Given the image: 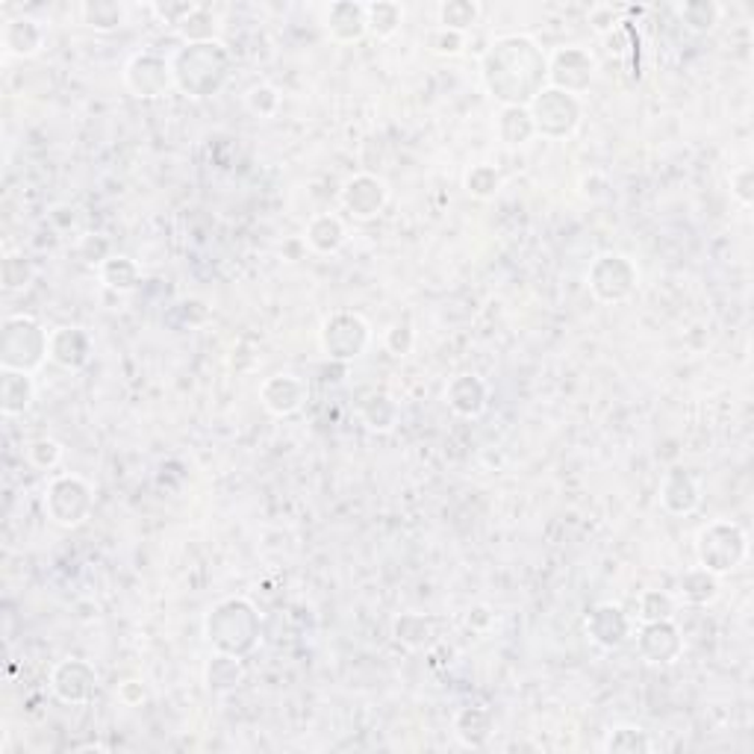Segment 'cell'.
<instances>
[{"label":"cell","mask_w":754,"mask_h":754,"mask_svg":"<svg viewBox=\"0 0 754 754\" xmlns=\"http://www.w3.org/2000/svg\"><path fill=\"white\" fill-rule=\"evenodd\" d=\"M480 83L501 106H530L549 86V56L528 33H504L480 56Z\"/></svg>","instance_id":"1"},{"label":"cell","mask_w":754,"mask_h":754,"mask_svg":"<svg viewBox=\"0 0 754 754\" xmlns=\"http://www.w3.org/2000/svg\"><path fill=\"white\" fill-rule=\"evenodd\" d=\"M204 637L213 652L234 654L246 661L248 654L256 652L263 637L260 611L246 595H227L204 613Z\"/></svg>","instance_id":"2"},{"label":"cell","mask_w":754,"mask_h":754,"mask_svg":"<svg viewBox=\"0 0 754 754\" xmlns=\"http://www.w3.org/2000/svg\"><path fill=\"white\" fill-rule=\"evenodd\" d=\"M174 89L189 98H213L230 77V53L222 41L184 45L172 56Z\"/></svg>","instance_id":"3"},{"label":"cell","mask_w":754,"mask_h":754,"mask_svg":"<svg viewBox=\"0 0 754 754\" xmlns=\"http://www.w3.org/2000/svg\"><path fill=\"white\" fill-rule=\"evenodd\" d=\"M51 348V330H45L36 316L27 313H15V316L3 318V330H0V368H12V372H27L36 375Z\"/></svg>","instance_id":"4"},{"label":"cell","mask_w":754,"mask_h":754,"mask_svg":"<svg viewBox=\"0 0 754 754\" xmlns=\"http://www.w3.org/2000/svg\"><path fill=\"white\" fill-rule=\"evenodd\" d=\"M749 557V533L737 521L714 519L695 533V561L716 578L731 575Z\"/></svg>","instance_id":"5"},{"label":"cell","mask_w":754,"mask_h":754,"mask_svg":"<svg viewBox=\"0 0 754 754\" xmlns=\"http://www.w3.org/2000/svg\"><path fill=\"white\" fill-rule=\"evenodd\" d=\"M530 118H533V130L537 139H549V142H563L571 139L581 130L583 122V101L578 95L561 92L554 86H545L528 106Z\"/></svg>","instance_id":"6"},{"label":"cell","mask_w":754,"mask_h":754,"mask_svg":"<svg viewBox=\"0 0 754 754\" xmlns=\"http://www.w3.org/2000/svg\"><path fill=\"white\" fill-rule=\"evenodd\" d=\"M45 516L60 528H80L83 521L95 513V490L80 475H56L48 480L41 495Z\"/></svg>","instance_id":"7"},{"label":"cell","mask_w":754,"mask_h":754,"mask_svg":"<svg viewBox=\"0 0 754 754\" xmlns=\"http://www.w3.org/2000/svg\"><path fill=\"white\" fill-rule=\"evenodd\" d=\"M637 286H640V268L631 256L616 251L599 254L587 268V289L599 304H625L637 292Z\"/></svg>","instance_id":"8"},{"label":"cell","mask_w":754,"mask_h":754,"mask_svg":"<svg viewBox=\"0 0 754 754\" xmlns=\"http://www.w3.org/2000/svg\"><path fill=\"white\" fill-rule=\"evenodd\" d=\"M372 345V327L354 310H337L322 322L318 330V348L334 363H351L363 357Z\"/></svg>","instance_id":"9"},{"label":"cell","mask_w":754,"mask_h":754,"mask_svg":"<svg viewBox=\"0 0 754 754\" xmlns=\"http://www.w3.org/2000/svg\"><path fill=\"white\" fill-rule=\"evenodd\" d=\"M595 72H599V60L583 45H561L549 56V86L561 92L581 98L595 80Z\"/></svg>","instance_id":"10"},{"label":"cell","mask_w":754,"mask_h":754,"mask_svg":"<svg viewBox=\"0 0 754 754\" xmlns=\"http://www.w3.org/2000/svg\"><path fill=\"white\" fill-rule=\"evenodd\" d=\"M124 89L139 98V101H156V98H165V95L174 89V74H172V60H165L160 53L142 51L133 53L127 65H124L122 74Z\"/></svg>","instance_id":"11"},{"label":"cell","mask_w":754,"mask_h":754,"mask_svg":"<svg viewBox=\"0 0 754 754\" xmlns=\"http://www.w3.org/2000/svg\"><path fill=\"white\" fill-rule=\"evenodd\" d=\"M389 204V184L375 172H357L339 189V206L354 222H375Z\"/></svg>","instance_id":"12"},{"label":"cell","mask_w":754,"mask_h":754,"mask_svg":"<svg viewBox=\"0 0 754 754\" xmlns=\"http://www.w3.org/2000/svg\"><path fill=\"white\" fill-rule=\"evenodd\" d=\"M51 693L72 707L89 704L98 693V669L83 657H65L51 669Z\"/></svg>","instance_id":"13"},{"label":"cell","mask_w":754,"mask_h":754,"mask_svg":"<svg viewBox=\"0 0 754 754\" xmlns=\"http://www.w3.org/2000/svg\"><path fill=\"white\" fill-rule=\"evenodd\" d=\"M633 616L625 611L623 604L602 602L595 604L587 616H583V631L604 652H616L623 649L625 642L631 640L633 633Z\"/></svg>","instance_id":"14"},{"label":"cell","mask_w":754,"mask_h":754,"mask_svg":"<svg viewBox=\"0 0 754 754\" xmlns=\"http://www.w3.org/2000/svg\"><path fill=\"white\" fill-rule=\"evenodd\" d=\"M637 652L645 663L654 666H669L683 657V633L675 619H663V623L640 625L637 631Z\"/></svg>","instance_id":"15"},{"label":"cell","mask_w":754,"mask_h":754,"mask_svg":"<svg viewBox=\"0 0 754 754\" xmlns=\"http://www.w3.org/2000/svg\"><path fill=\"white\" fill-rule=\"evenodd\" d=\"M306 398H310L306 384L298 375H289V372L265 377L263 384H260V404L277 418H289L301 413Z\"/></svg>","instance_id":"16"},{"label":"cell","mask_w":754,"mask_h":754,"mask_svg":"<svg viewBox=\"0 0 754 754\" xmlns=\"http://www.w3.org/2000/svg\"><path fill=\"white\" fill-rule=\"evenodd\" d=\"M48 354H51L53 366H60L62 372H83L92 363L95 342L89 337V330H83L77 325L53 327Z\"/></svg>","instance_id":"17"},{"label":"cell","mask_w":754,"mask_h":754,"mask_svg":"<svg viewBox=\"0 0 754 754\" xmlns=\"http://www.w3.org/2000/svg\"><path fill=\"white\" fill-rule=\"evenodd\" d=\"M661 507L669 516H693L702 507V483L693 472L673 466L661 478Z\"/></svg>","instance_id":"18"},{"label":"cell","mask_w":754,"mask_h":754,"mask_svg":"<svg viewBox=\"0 0 754 754\" xmlns=\"http://www.w3.org/2000/svg\"><path fill=\"white\" fill-rule=\"evenodd\" d=\"M45 41H48V30L39 18H30V15H18V18H10L0 30V48L12 60H33L45 51Z\"/></svg>","instance_id":"19"},{"label":"cell","mask_w":754,"mask_h":754,"mask_svg":"<svg viewBox=\"0 0 754 754\" xmlns=\"http://www.w3.org/2000/svg\"><path fill=\"white\" fill-rule=\"evenodd\" d=\"M445 404L454 416L480 418L490 407V387L478 375L451 377L449 387H445Z\"/></svg>","instance_id":"20"},{"label":"cell","mask_w":754,"mask_h":754,"mask_svg":"<svg viewBox=\"0 0 754 754\" xmlns=\"http://www.w3.org/2000/svg\"><path fill=\"white\" fill-rule=\"evenodd\" d=\"M325 33L337 45H354V41L366 39V3H357V0H337V3H330L325 10Z\"/></svg>","instance_id":"21"},{"label":"cell","mask_w":754,"mask_h":754,"mask_svg":"<svg viewBox=\"0 0 754 754\" xmlns=\"http://www.w3.org/2000/svg\"><path fill=\"white\" fill-rule=\"evenodd\" d=\"M304 246L318 256H334L348 246V225L337 213H316L304 227Z\"/></svg>","instance_id":"22"},{"label":"cell","mask_w":754,"mask_h":754,"mask_svg":"<svg viewBox=\"0 0 754 754\" xmlns=\"http://www.w3.org/2000/svg\"><path fill=\"white\" fill-rule=\"evenodd\" d=\"M392 640H395L401 649H407V652H430L439 642L437 623L430 619L428 613H401V616L392 619Z\"/></svg>","instance_id":"23"},{"label":"cell","mask_w":754,"mask_h":754,"mask_svg":"<svg viewBox=\"0 0 754 754\" xmlns=\"http://www.w3.org/2000/svg\"><path fill=\"white\" fill-rule=\"evenodd\" d=\"M722 595V578H716L714 571L693 566L681 575L675 599L683 607H711Z\"/></svg>","instance_id":"24"},{"label":"cell","mask_w":754,"mask_h":754,"mask_svg":"<svg viewBox=\"0 0 754 754\" xmlns=\"http://www.w3.org/2000/svg\"><path fill=\"white\" fill-rule=\"evenodd\" d=\"M36 401V384L27 372L0 368V413L7 418L24 416Z\"/></svg>","instance_id":"25"},{"label":"cell","mask_w":754,"mask_h":754,"mask_svg":"<svg viewBox=\"0 0 754 754\" xmlns=\"http://www.w3.org/2000/svg\"><path fill=\"white\" fill-rule=\"evenodd\" d=\"M204 683L213 695H227L246 683V663L234 654L213 652L204 666Z\"/></svg>","instance_id":"26"},{"label":"cell","mask_w":754,"mask_h":754,"mask_svg":"<svg viewBox=\"0 0 754 754\" xmlns=\"http://www.w3.org/2000/svg\"><path fill=\"white\" fill-rule=\"evenodd\" d=\"M454 737L460 745L466 749H483L490 743V737L495 734V719L487 707H460L454 714Z\"/></svg>","instance_id":"27"},{"label":"cell","mask_w":754,"mask_h":754,"mask_svg":"<svg viewBox=\"0 0 754 754\" xmlns=\"http://www.w3.org/2000/svg\"><path fill=\"white\" fill-rule=\"evenodd\" d=\"M98 280L115 296H130L142 286V265L136 263L133 256L113 254L98 268Z\"/></svg>","instance_id":"28"},{"label":"cell","mask_w":754,"mask_h":754,"mask_svg":"<svg viewBox=\"0 0 754 754\" xmlns=\"http://www.w3.org/2000/svg\"><path fill=\"white\" fill-rule=\"evenodd\" d=\"M360 422L372 433H392L401 422V407L389 392H368L360 404Z\"/></svg>","instance_id":"29"},{"label":"cell","mask_w":754,"mask_h":754,"mask_svg":"<svg viewBox=\"0 0 754 754\" xmlns=\"http://www.w3.org/2000/svg\"><path fill=\"white\" fill-rule=\"evenodd\" d=\"M495 133H499L504 148H525L537 139L528 106H501L499 118H495Z\"/></svg>","instance_id":"30"},{"label":"cell","mask_w":754,"mask_h":754,"mask_svg":"<svg viewBox=\"0 0 754 754\" xmlns=\"http://www.w3.org/2000/svg\"><path fill=\"white\" fill-rule=\"evenodd\" d=\"M366 24L368 36L380 41L395 39L404 27V7L398 0H372L366 3Z\"/></svg>","instance_id":"31"},{"label":"cell","mask_w":754,"mask_h":754,"mask_svg":"<svg viewBox=\"0 0 754 754\" xmlns=\"http://www.w3.org/2000/svg\"><path fill=\"white\" fill-rule=\"evenodd\" d=\"M80 21L83 27L95 33H115L118 27H124L127 10L115 0H86V3H80Z\"/></svg>","instance_id":"32"},{"label":"cell","mask_w":754,"mask_h":754,"mask_svg":"<svg viewBox=\"0 0 754 754\" xmlns=\"http://www.w3.org/2000/svg\"><path fill=\"white\" fill-rule=\"evenodd\" d=\"M602 749L607 754H649L654 752V740L640 725H613L604 737Z\"/></svg>","instance_id":"33"},{"label":"cell","mask_w":754,"mask_h":754,"mask_svg":"<svg viewBox=\"0 0 754 754\" xmlns=\"http://www.w3.org/2000/svg\"><path fill=\"white\" fill-rule=\"evenodd\" d=\"M678 599L675 592L669 590H642L640 599H637V613H633V623L649 625V623H663V619H675L678 616Z\"/></svg>","instance_id":"34"},{"label":"cell","mask_w":754,"mask_h":754,"mask_svg":"<svg viewBox=\"0 0 754 754\" xmlns=\"http://www.w3.org/2000/svg\"><path fill=\"white\" fill-rule=\"evenodd\" d=\"M678 18L683 21V27L690 33H714L722 21V7L716 0H687L678 7Z\"/></svg>","instance_id":"35"},{"label":"cell","mask_w":754,"mask_h":754,"mask_svg":"<svg viewBox=\"0 0 754 754\" xmlns=\"http://www.w3.org/2000/svg\"><path fill=\"white\" fill-rule=\"evenodd\" d=\"M218 33H222V24H218V15H215L210 7H201L189 15V18L177 27V36L184 39V45H206V41H218Z\"/></svg>","instance_id":"36"},{"label":"cell","mask_w":754,"mask_h":754,"mask_svg":"<svg viewBox=\"0 0 754 754\" xmlns=\"http://www.w3.org/2000/svg\"><path fill=\"white\" fill-rule=\"evenodd\" d=\"M33 280H36V265H33L30 256H24V251H10V254L3 256V263H0V286H3V292H10V296L24 292Z\"/></svg>","instance_id":"37"},{"label":"cell","mask_w":754,"mask_h":754,"mask_svg":"<svg viewBox=\"0 0 754 754\" xmlns=\"http://www.w3.org/2000/svg\"><path fill=\"white\" fill-rule=\"evenodd\" d=\"M501 186H504V177H501L499 168L490 163H475L463 174V189H466L475 201H492V198L501 192Z\"/></svg>","instance_id":"38"},{"label":"cell","mask_w":754,"mask_h":754,"mask_svg":"<svg viewBox=\"0 0 754 754\" xmlns=\"http://www.w3.org/2000/svg\"><path fill=\"white\" fill-rule=\"evenodd\" d=\"M480 21V3L475 0H445L437 7V27L466 33Z\"/></svg>","instance_id":"39"},{"label":"cell","mask_w":754,"mask_h":754,"mask_svg":"<svg viewBox=\"0 0 754 754\" xmlns=\"http://www.w3.org/2000/svg\"><path fill=\"white\" fill-rule=\"evenodd\" d=\"M246 106L248 113L256 115V118H275L284 106V95L272 83H256L246 92Z\"/></svg>","instance_id":"40"},{"label":"cell","mask_w":754,"mask_h":754,"mask_svg":"<svg viewBox=\"0 0 754 754\" xmlns=\"http://www.w3.org/2000/svg\"><path fill=\"white\" fill-rule=\"evenodd\" d=\"M425 48L437 56H445V60H454V56H463L466 48H469V39L466 33L449 30V27H430L428 36H425Z\"/></svg>","instance_id":"41"},{"label":"cell","mask_w":754,"mask_h":754,"mask_svg":"<svg viewBox=\"0 0 754 754\" xmlns=\"http://www.w3.org/2000/svg\"><path fill=\"white\" fill-rule=\"evenodd\" d=\"M62 454H65L62 442H56V439H51V437L33 439V442H27V449H24V457H27V463H30L33 469H39V472L56 469V466L62 463Z\"/></svg>","instance_id":"42"},{"label":"cell","mask_w":754,"mask_h":754,"mask_svg":"<svg viewBox=\"0 0 754 754\" xmlns=\"http://www.w3.org/2000/svg\"><path fill=\"white\" fill-rule=\"evenodd\" d=\"M74 254L80 256L86 265L101 268V265L113 256V242L103 234H83L80 239H77V246H74Z\"/></svg>","instance_id":"43"},{"label":"cell","mask_w":754,"mask_h":754,"mask_svg":"<svg viewBox=\"0 0 754 754\" xmlns=\"http://www.w3.org/2000/svg\"><path fill=\"white\" fill-rule=\"evenodd\" d=\"M384 348L398 360L410 357L413 348H416V330H413V325L410 322H392L384 330Z\"/></svg>","instance_id":"44"},{"label":"cell","mask_w":754,"mask_h":754,"mask_svg":"<svg viewBox=\"0 0 754 754\" xmlns=\"http://www.w3.org/2000/svg\"><path fill=\"white\" fill-rule=\"evenodd\" d=\"M148 10H151L153 18L160 21L163 27L177 33V27L198 10V3H192V0H165V3H151Z\"/></svg>","instance_id":"45"},{"label":"cell","mask_w":754,"mask_h":754,"mask_svg":"<svg viewBox=\"0 0 754 754\" xmlns=\"http://www.w3.org/2000/svg\"><path fill=\"white\" fill-rule=\"evenodd\" d=\"M728 184H731V198L737 204L749 210L754 204V172L752 165H737L734 172L728 174Z\"/></svg>","instance_id":"46"},{"label":"cell","mask_w":754,"mask_h":754,"mask_svg":"<svg viewBox=\"0 0 754 754\" xmlns=\"http://www.w3.org/2000/svg\"><path fill=\"white\" fill-rule=\"evenodd\" d=\"M587 21L592 24V30L611 33L613 27L619 24V10H613L611 3H599V7H592L590 15H587Z\"/></svg>","instance_id":"47"},{"label":"cell","mask_w":754,"mask_h":754,"mask_svg":"<svg viewBox=\"0 0 754 754\" xmlns=\"http://www.w3.org/2000/svg\"><path fill=\"white\" fill-rule=\"evenodd\" d=\"M144 699H148V690H144L142 681H124L122 687H118V702H122L124 707H139Z\"/></svg>","instance_id":"48"}]
</instances>
